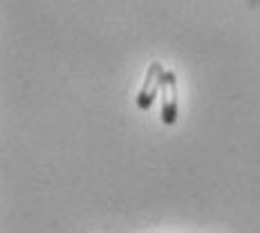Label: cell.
<instances>
[{"label": "cell", "instance_id": "obj_1", "mask_svg": "<svg viewBox=\"0 0 260 233\" xmlns=\"http://www.w3.org/2000/svg\"><path fill=\"white\" fill-rule=\"evenodd\" d=\"M164 65L159 61H153L146 70V77H144V83L137 92V106L139 110H150L153 101L157 99V92L161 90V79H164Z\"/></svg>", "mask_w": 260, "mask_h": 233}, {"label": "cell", "instance_id": "obj_2", "mask_svg": "<svg viewBox=\"0 0 260 233\" xmlns=\"http://www.w3.org/2000/svg\"><path fill=\"white\" fill-rule=\"evenodd\" d=\"M161 121L166 126L177 121V77L173 70H166L161 79Z\"/></svg>", "mask_w": 260, "mask_h": 233}]
</instances>
